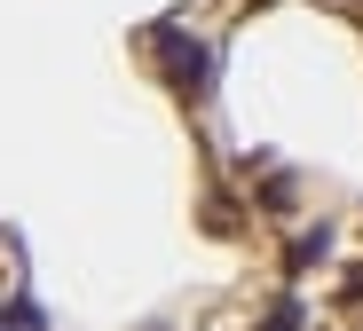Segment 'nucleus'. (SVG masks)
<instances>
[{
    "mask_svg": "<svg viewBox=\"0 0 363 331\" xmlns=\"http://www.w3.org/2000/svg\"><path fill=\"white\" fill-rule=\"evenodd\" d=\"M150 55H158V79L182 95V103H206L213 95V47L198 32H182V16L150 24Z\"/></svg>",
    "mask_w": 363,
    "mask_h": 331,
    "instance_id": "obj_1",
    "label": "nucleus"
},
{
    "mask_svg": "<svg viewBox=\"0 0 363 331\" xmlns=\"http://www.w3.org/2000/svg\"><path fill=\"white\" fill-rule=\"evenodd\" d=\"M324 252H332V229L316 221V229H300V237H292V252H284V269H292V276H308V269H316Z\"/></svg>",
    "mask_w": 363,
    "mask_h": 331,
    "instance_id": "obj_2",
    "label": "nucleus"
},
{
    "mask_svg": "<svg viewBox=\"0 0 363 331\" xmlns=\"http://www.w3.org/2000/svg\"><path fill=\"white\" fill-rule=\"evenodd\" d=\"M253 331H308V308H300V300H277V308H269Z\"/></svg>",
    "mask_w": 363,
    "mask_h": 331,
    "instance_id": "obj_3",
    "label": "nucleus"
},
{
    "mask_svg": "<svg viewBox=\"0 0 363 331\" xmlns=\"http://www.w3.org/2000/svg\"><path fill=\"white\" fill-rule=\"evenodd\" d=\"M253 206H261V213H292V181H284V174L261 181V189H253Z\"/></svg>",
    "mask_w": 363,
    "mask_h": 331,
    "instance_id": "obj_4",
    "label": "nucleus"
}]
</instances>
